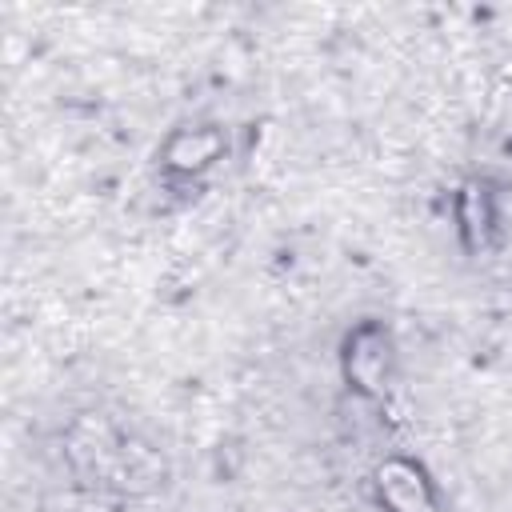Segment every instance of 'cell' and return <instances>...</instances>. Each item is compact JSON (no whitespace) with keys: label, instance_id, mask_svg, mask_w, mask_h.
Wrapping results in <instances>:
<instances>
[{"label":"cell","instance_id":"6da1fadb","mask_svg":"<svg viewBox=\"0 0 512 512\" xmlns=\"http://www.w3.org/2000/svg\"><path fill=\"white\" fill-rule=\"evenodd\" d=\"M380 492L392 512H432V496L424 484V472L408 460H388L380 468Z\"/></svg>","mask_w":512,"mask_h":512},{"label":"cell","instance_id":"7a4b0ae2","mask_svg":"<svg viewBox=\"0 0 512 512\" xmlns=\"http://www.w3.org/2000/svg\"><path fill=\"white\" fill-rule=\"evenodd\" d=\"M384 364H388V340L380 328H360L348 344V376L356 380V388H380L384 380Z\"/></svg>","mask_w":512,"mask_h":512},{"label":"cell","instance_id":"3957f363","mask_svg":"<svg viewBox=\"0 0 512 512\" xmlns=\"http://www.w3.org/2000/svg\"><path fill=\"white\" fill-rule=\"evenodd\" d=\"M220 148H224V140L212 128L180 132L168 144V168H176V172H200V168H208L220 156Z\"/></svg>","mask_w":512,"mask_h":512}]
</instances>
